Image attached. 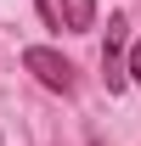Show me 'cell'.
<instances>
[{
    "label": "cell",
    "mask_w": 141,
    "mask_h": 146,
    "mask_svg": "<svg viewBox=\"0 0 141 146\" xmlns=\"http://www.w3.org/2000/svg\"><path fill=\"white\" fill-rule=\"evenodd\" d=\"M124 79H130V84H141V39H136V51L124 56Z\"/></svg>",
    "instance_id": "277c9868"
},
{
    "label": "cell",
    "mask_w": 141,
    "mask_h": 146,
    "mask_svg": "<svg viewBox=\"0 0 141 146\" xmlns=\"http://www.w3.org/2000/svg\"><path fill=\"white\" fill-rule=\"evenodd\" d=\"M23 68L34 73L45 90H56V96H73V84H79V79H73V62L56 56L51 45H28V51H23Z\"/></svg>",
    "instance_id": "6da1fadb"
},
{
    "label": "cell",
    "mask_w": 141,
    "mask_h": 146,
    "mask_svg": "<svg viewBox=\"0 0 141 146\" xmlns=\"http://www.w3.org/2000/svg\"><path fill=\"white\" fill-rule=\"evenodd\" d=\"M124 28H130L124 17H113V23H107V45H102V68H107V90H119V84H124Z\"/></svg>",
    "instance_id": "7a4b0ae2"
},
{
    "label": "cell",
    "mask_w": 141,
    "mask_h": 146,
    "mask_svg": "<svg viewBox=\"0 0 141 146\" xmlns=\"http://www.w3.org/2000/svg\"><path fill=\"white\" fill-rule=\"evenodd\" d=\"M51 17H56V28L85 34L90 23H96V0H51Z\"/></svg>",
    "instance_id": "3957f363"
}]
</instances>
